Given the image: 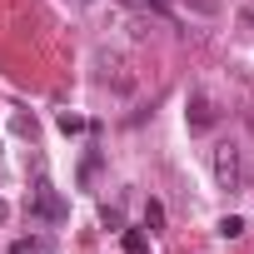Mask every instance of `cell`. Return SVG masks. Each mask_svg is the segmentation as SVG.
I'll return each instance as SVG.
<instances>
[{"label":"cell","mask_w":254,"mask_h":254,"mask_svg":"<svg viewBox=\"0 0 254 254\" xmlns=\"http://www.w3.org/2000/svg\"><path fill=\"white\" fill-rule=\"evenodd\" d=\"M239 180H244V165H239V145H219L214 150V185L219 190H239Z\"/></svg>","instance_id":"1"},{"label":"cell","mask_w":254,"mask_h":254,"mask_svg":"<svg viewBox=\"0 0 254 254\" xmlns=\"http://www.w3.org/2000/svg\"><path fill=\"white\" fill-rule=\"evenodd\" d=\"M10 254H55V239L50 234H20V239H10Z\"/></svg>","instance_id":"4"},{"label":"cell","mask_w":254,"mask_h":254,"mask_svg":"<svg viewBox=\"0 0 254 254\" xmlns=\"http://www.w3.org/2000/svg\"><path fill=\"white\" fill-rule=\"evenodd\" d=\"M145 224H150V229H165V204H160V199L145 204Z\"/></svg>","instance_id":"6"},{"label":"cell","mask_w":254,"mask_h":254,"mask_svg":"<svg viewBox=\"0 0 254 254\" xmlns=\"http://www.w3.org/2000/svg\"><path fill=\"white\" fill-rule=\"evenodd\" d=\"M100 219H105V229H125V214H120L115 204H105V209H100Z\"/></svg>","instance_id":"8"},{"label":"cell","mask_w":254,"mask_h":254,"mask_svg":"<svg viewBox=\"0 0 254 254\" xmlns=\"http://www.w3.org/2000/svg\"><path fill=\"white\" fill-rule=\"evenodd\" d=\"M30 214H40V219H50V224H60L70 209H65V199L50 190V180H40L35 185V199H30Z\"/></svg>","instance_id":"2"},{"label":"cell","mask_w":254,"mask_h":254,"mask_svg":"<svg viewBox=\"0 0 254 254\" xmlns=\"http://www.w3.org/2000/svg\"><path fill=\"white\" fill-rule=\"evenodd\" d=\"M5 219H10V204H5V199H0V224H5Z\"/></svg>","instance_id":"10"},{"label":"cell","mask_w":254,"mask_h":254,"mask_svg":"<svg viewBox=\"0 0 254 254\" xmlns=\"http://www.w3.org/2000/svg\"><path fill=\"white\" fill-rule=\"evenodd\" d=\"M219 234H224V239H239V234H244V219H239V214H224V219H219Z\"/></svg>","instance_id":"7"},{"label":"cell","mask_w":254,"mask_h":254,"mask_svg":"<svg viewBox=\"0 0 254 254\" xmlns=\"http://www.w3.org/2000/svg\"><path fill=\"white\" fill-rule=\"evenodd\" d=\"M185 115H190V130H209V125H214V105H209V95L194 90L190 105H185Z\"/></svg>","instance_id":"3"},{"label":"cell","mask_w":254,"mask_h":254,"mask_svg":"<svg viewBox=\"0 0 254 254\" xmlns=\"http://www.w3.org/2000/svg\"><path fill=\"white\" fill-rule=\"evenodd\" d=\"M125 254H150V244H145L140 229H125Z\"/></svg>","instance_id":"5"},{"label":"cell","mask_w":254,"mask_h":254,"mask_svg":"<svg viewBox=\"0 0 254 254\" xmlns=\"http://www.w3.org/2000/svg\"><path fill=\"white\" fill-rule=\"evenodd\" d=\"M70 5H85V0H70Z\"/></svg>","instance_id":"11"},{"label":"cell","mask_w":254,"mask_h":254,"mask_svg":"<svg viewBox=\"0 0 254 254\" xmlns=\"http://www.w3.org/2000/svg\"><path fill=\"white\" fill-rule=\"evenodd\" d=\"M60 130H65V135H80L85 120H80V115H60Z\"/></svg>","instance_id":"9"}]
</instances>
